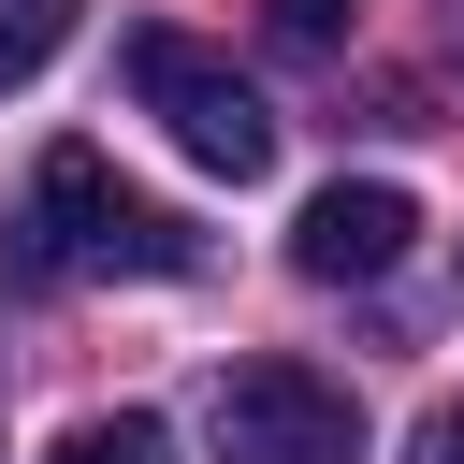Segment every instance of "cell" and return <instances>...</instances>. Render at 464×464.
<instances>
[{
    "instance_id": "obj_3",
    "label": "cell",
    "mask_w": 464,
    "mask_h": 464,
    "mask_svg": "<svg viewBox=\"0 0 464 464\" xmlns=\"http://www.w3.org/2000/svg\"><path fill=\"white\" fill-rule=\"evenodd\" d=\"M218 450L232 464H362V406H348V377L261 348L218 377Z\"/></svg>"
},
{
    "instance_id": "obj_7",
    "label": "cell",
    "mask_w": 464,
    "mask_h": 464,
    "mask_svg": "<svg viewBox=\"0 0 464 464\" xmlns=\"http://www.w3.org/2000/svg\"><path fill=\"white\" fill-rule=\"evenodd\" d=\"M348 14H362V0H276V29H290V44H348Z\"/></svg>"
},
{
    "instance_id": "obj_4",
    "label": "cell",
    "mask_w": 464,
    "mask_h": 464,
    "mask_svg": "<svg viewBox=\"0 0 464 464\" xmlns=\"http://www.w3.org/2000/svg\"><path fill=\"white\" fill-rule=\"evenodd\" d=\"M406 246H420V203H406L392 174H334V188L290 218V261H304L319 290H348V276H392Z\"/></svg>"
},
{
    "instance_id": "obj_2",
    "label": "cell",
    "mask_w": 464,
    "mask_h": 464,
    "mask_svg": "<svg viewBox=\"0 0 464 464\" xmlns=\"http://www.w3.org/2000/svg\"><path fill=\"white\" fill-rule=\"evenodd\" d=\"M130 102L174 130V160H203V174H261L276 160V102L218 58V44H188V29H130Z\"/></svg>"
},
{
    "instance_id": "obj_5",
    "label": "cell",
    "mask_w": 464,
    "mask_h": 464,
    "mask_svg": "<svg viewBox=\"0 0 464 464\" xmlns=\"http://www.w3.org/2000/svg\"><path fill=\"white\" fill-rule=\"evenodd\" d=\"M44 464H174V435H160L145 406H116V420H72V435H58Z\"/></svg>"
},
{
    "instance_id": "obj_8",
    "label": "cell",
    "mask_w": 464,
    "mask_h": 464,
    "mask_svg": "<svg viewBox=\"0 0 464 464\" xmlns=\"http://www.w3.org/2000/svg\"><path fill=\"white\" fill-rule=\"evenodd\" d=\"M406 464H464V406H435V420H420V450H406Z\"/></svg>"
},
{
    "instance_id": "obj_1",
    "label": "cell",
    "mask_w": 464,
    "mask_h": 464,
    "mask_svg": "<svg viewBox=\"0 0 464 464\" xmlns=\"http://www.w3.org/2000/svg\"><path fill=\"white\" fill-rule=\"evenodd\" d=\"M188 261H203V232H188L174 203L116 188L102 145H58V160L29 174V232H14V276H29V290H44V276H188Z\"/></svg>"
},
{
    "instance_id": "obj_6",
    "label": "cell",
    "mask_w": 464,
    "mask_h": 464,
    "mask_svg": "<svg viewBox=\"0 0 464 464\" xmlns=\"http://www.w3.org/2000/svg\"><path fill=\"white\" fill-rule=\"evenodd\" d=\"M72 14H87V0H0V87H29V72L72 44Z\"/></svg>"
}]
</instances>
